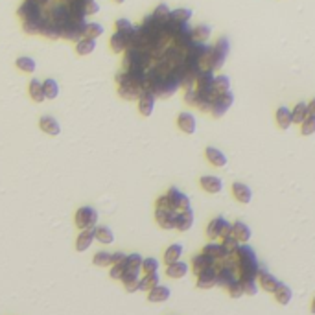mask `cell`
I'll return each mask as SVG.
<instances>
[{
	"instance_id": "cell-61",
	"label": "cell",
	"mask_w": 315,
	"mask_h": 315,
	"mask_svg": "<svg viewBox=\"0 0 315 315\" xmlns=\"http://www.w3.org/2000/svg\"><path fill=\"white\" fill-rule=\"evenodd\" d=\"M312 312L315 314V299H314V303H312Z\"/></svg>"
},
{
	"instance_id": "cell-24",
	"label": "cell",
	"mask_w": 315,
	"mask_h": 315,
	"mask_svg": "<svg viewBox=\"0 0 315 315\" xmlns=\"http://www.w3.org/2000/svg\"><path fill=\"white\" fill-rule=\"evenodd\" d=\"M111 48H113V52H116V54L127 50L129 48V35L127 33H122V32L113 33V37H111Z\"/></svg>"
},
{
	"instance_id": "cell-47",
	"label": "cell",
	"mask_w": 315,
	"mask_h": 315,
	"mask_svg": "<svg viewBox=\"0 0 315 315\" xmlns=\"http://www.w3.org/2000/svg\"><path fill=\"white\" fill-rule=\"evenodd\" d=\"M142 262H144V258L140 254H129L127 260H126V265H127V269L131 271H140L142 269Z\"/></svg>"
},
{
	"instance_id": "cell-35",
	"label": "cell",
	"mask_w": 315,
	"mask_h": 315,
	"mask_svg": "<svg viewBox=\"0 0 315 315\" xmlns=\"http://www.w3.org/2000/svg\"><path fill=\"white\" fill-rule=\"evenodd\" d=\"M94 232H96V240L98 242H102V244L105 245H109L115 242V234H113V231H111L109 227H105V225H100L94 229Z\"/></svg>"
},
{
	"instance_id": "cell-58",
	"label": "cell",
	"mask_w": 315,
	"mask_h": 315,
	"mask_svg": "<svg viewBox=\"0 0 315 315\" xmlns=\"http://www.w3.org/2000/svg\"><path fill=\"white\" fill-rule=\"evenodd\" d=\"M127 260V254H124V252H115L113 254V264H122Z\"/></svg>"
},
{
	"instance_id": "cell-22",
	"label": "cell",
	"mask_w": 315,
	"mask_h": 315,
	"mask_svg": "<svg viewBox=\"0 0 315 315\" xmlns=\"http://www.w3.org/2000/svg\"><path fill=\"white\" fill-rule=\"evenodd\" d=\"M232 193H234V197H236L240 203H244V205L251 203L252 199L251 188L247 187V185H244V183H234V185H232Z\"/></svg>"
},
{
	"instance_id": "cell-63",
	"label": "cell",
	"mask_w": 315,
	"mask_h": 315,
	"mask_svg": "<svg viewBox=\"0 0 315 315\" xmlns=\"http://www.w3.org/2000/svg\"><path fill=\"white\" fill-rule=\"evenodd\" d=\"M64 2H66V4H68V2H72V0H64Z\"/></svg>"
},
{
	"instance_id": "cell-21",
	"label": "cell",
	"mask_w": 315,
	"mask_h": 315,
	"mask_svg": "<svg viewBox=\"0 0 315 315\" xmlns=\"http://www.w3.org/2000/svg\"><path fill=\"white\" fill-rule=\"evenodd\" d=\"M138 273H140V271H131V269H126V273H124L122 282L129 293L140 290V278H138Z\"/></svg>"
},
{
	"instance_id": "cell-17",
	"label": "cell",
	"mask_w": 315,
	"mask_h": 315,
	"mask_svg": "<svg viewBox=\"0 0 315 315\" xmlns=\"http://www.w3.org/2000/svg\"><path fill=\"white\" fill-rule=\"evenodd\" d=\"M203 254H206V256L214 258L216 262H223V260H227V258L231 256L229 252L223 249V245L219 244H208L203 247Z\"/></svg>"
},
{
	"instance_id": "cell-41",
	"label": "cell",
	"mask_w": 315,
	"mask_h": 315,
	"mask_svg": "<svg viewBox=\"0 0 315 315\" xmlns=\"http://www.w3.org/2000/svg\"><path fill=\"white\" fill-rule=\"evenodd\" d=\"M43 87H45V94H46V98L48 100H56L58 98V94H59V85H58V81L56 79H46L45 83H43Z\"/></svg>"
},
{
	"instance_id": "cell-32",
	"label": "cell",
	"mask_w": 315,
	"mask_h": 315,
	"mask_svg": "<svg viewBox=\"0 0 315 315\" xmlns=\"http://www.w3.org/2000/svg\"><path fill=\"white\" fill-rule=\"evenodd\" d=\"M291 116H293V124H304L306 122V118H308V103H297L295 109L291 111Z\"/></svg>"
},
{
	"instance_id": "cell-56",
	"label": "cell",
	"mask_w": 315,
	"mask_h": 315,
	"mask_svg": "<svg viewBox=\"0 0 315 315\" xmlns=\"http://www.w3.org/2000/svg\"><path fill=\"white\" fill-rule=\"evenodd\" d=\"M100 11V6H98L96 0H89L85 2V15H96Z\"/></svg>"
},
{
	"instance_id": "cell-57",
	"label": "cell",
	"mask_w": 315,
	"mask_h": 315,
	"mask_svg": "<svg viewBox=\"0 0 315 315\" xmlns=\"http://www.w3.org/2000/svg\"><path fill=\"white\" fill-rule=\"evenodd\" d=\"M232 231H234V225H231L229 221H225V223H223V229H221V236H219V238H229V236H232Z\"/></svg>"
},
{
	"instance_id": "cell-46",
	"label": "cell",
	"mask_w": 315,
	"mask_h": 315,
	"mask_svg": "<svg viewBox=\"0 0 315 315\" xmlns=\"http://www.w3.org/2000/svg\"><path fill=\"white\" fill-rule=\"evenodd\" d=\"M190 19H192V9L179 7V9L172 11V20H175V22H188Z\"/></svg>"
},
{
	"instance_id": "cell-4",
	"label": "cell",
	"mask_w": 315,
	"mask_h": 315,
	"mask_svg": "<svg viewBox=\"0 0 315 315\" xmlns=\"http://www.w3.org/2000/svg\"><path fill=\"white\" fill-rule=\"evenodd\" d=\"M98 223V212L92 206H81L76 212V225L85 231V229H94Z\"/></svg>"
},
{
	"instance_id": "cell-51",
	"label": "cell",
	"mask_w": 315,
	"mask_h": 315,
	"mask_svg": "<svg viewBox=\"0 0 315 315\" xmlns=\"http://www.w3.org/2000/svg\"><path fill=\"white\" fill-rule=\"evenodd\" d=\"M227 290H229V295H231L232 299H240V297L245 293L244 286H242V282H240V278H238V280H234V282H232L231 286L227 288Z\"/></svg>"
},
{
	"instance_id": "cell-64",
	"label": "cell",
	"mask_w": 315,
	"mask_h": 315,
	"mask_svg": "<svg viewBox=\"0 0 315 315\" xmlns=\"http://www.w3.org/2000/svg\"><path fill=\"white\" fill-rule=\"evenodd\" d=\"M85 2H89V0H85Z\"/></svg>"
},
{
	"instance_id": "cell-11",
	"label": "cell",
	"mask_w": 315,
	"mask_h": 315,
	"mask_svg": "<svg viewBox=\"0 0 315 315\" xmlns=\"http://www.w3.org/2000/svg\"><path fill=\"white\" fill-rule=\"evenodd\" d=\"M216 284H218V265L197 275V288H201V290H210Z\"/></svg>"
},
{
	"instance_id": "cell-34",
	"label": "cell",
	"mask_w": 315,
	"mask_h": 315,
	"mask_svg": "<svg viewBox=\"0 0 315 315\" xmlns=\"http://www.w3.org/2000/svg\"><path fill=\"white\" fill-rule=\"evenodd\" d=\"M223 223H225V219L223 218H216L212 219L210 223H208V227H206V236L210 240H216L221 236V229H223Z\"/></svg>"
},
{
	"instance_id": "cell-5",
	"label": "cell",
	"mask_w": 315,
	"mask_h": 315,
	"mask_svg": "<svg viewBox=\"0 0 315 315\" xmlns=\"http://www.w3.org/2000/svg\"><path fill=\"white\" fill-rule=\"evenodd\" d=\"M85 26H87V20L77 22V20L70 19V22H66L64 26H61L63 39H66V41H76V43H77V41H81V39H83Z\"/></svg>"
},
{
	"instance_id": "cell-53",
	"label": "cell",
	"mask_w": 315,
	"mask_h": 315,
	"mask_svg": "<svg viewBox=\"0 0 315 315\" xmlns=\"http://www.w3.org/2000/svg\"><path fill=\"white\" fill-rule=\"evenodd\" d=\"M126 269H127L126 262H122V264H113V269H111V277L116 278V280H122Z\"/></svg>"
},
{
	"instance_id": "cell-59",
	"label": "cell",
	"mask_w": 315,
	"mask_h": 315,
	"mask_svg": "<svg viewBox=\"0 0 315 315\" xmlns=\"http://www.w3.org/2000/svg\"><path fill=\"white\" fill-rule=\"evenodd\" d=\"M308 115L314 116V118H315V98L308 103Z\"/></svg>"
},
{
	"instance_id": "cell-54",
	"label": "cell",
	"mask_w": 315,
	"mask_h": 315,
	"mask_svg": "<svg viewBox=\"0 0 315 315\" xmlns=\"http://www.w3.org/2000/svg\"><path fill=\"white\" fill-rule=\"evenodd\" d=\"M301 131H303L304 136L314 135V133H315V118H314V116H308V118H306V122L303 124Z\"/></svg>"
},
{
	"instance_id": "cell-42",
	"label": "cell",
	"mask_w": 315,
	"mask_h": 315,
	"mask_svg": "<svg viewBox=\"0 0 315 315\" xmlns=\"http://www.w3.org/2000/svg\"><path fill=\"white\" fill-rule=\"evenodd\" d=\"M17 68L26 72V74H33L35 68H37V64H35V61L32 58H19L17 59Z\"/></svg>"
},
{
	"instance_id": "cell-23",
	"label": "cell",
	"mask_w": 315,
	"mask_h": 315,
	"mask_svg": "<svg viewBox=\"0 0 315 315\" xmlns=\"http://www.w3.org/2000/svg\"><path fill=\"white\" fill-rule=\"evenodd\" d=\"M214 265H216V260L203 254V252L197 254V256H193V273H195V275H201L203 271L210 269Z\"/></svg>"
},
{
	"instance_id": "cell-52",
	"label": "cell",
	"mask_w": 315,
	"mask_h": 315,
	"mask_svg": "<svg viewBox=\"0 0 315 315\" xmlns=\"http://www.w3.org/2000/svg\"><path fill=\"white\" fill-rule=\"evenodd\" d=\"M142 269L146 271V275H148V273H157V269H159V260H157V258H146V260L142 262Z\"/></svg>"
},
{
	"instance_id": "cell-38",
	"label": "cell",
	"mask_w": 315,
	"mask_h": 315,
	"mask_svg": "<svg viewBox=\"0 0 315 315\" xmlns=\"http://www.w3.org/2000/svg\"><path fill=\"white\" fill-rule=\"evenodd\" d=\"M214 90L218 92V94H223V92H229L231 90V79L227 76H218L214 77Z\"/></svg>"
},
{
	"instance_id": "cell-9",
	"label": "cell",
	"mask_w": 315,
	"mask_h": 315,
	"mask_svg": "<svg viewBox=\"0 0 315 315\" xmlns=\"http://www.w3.org/2000/svg\"><path fill=\"white\" fill-rule=\"evenodd\" d=\"M19 17L22 20H32V19H43L45 17V13H43V7L37 6V4H33L32 0H26L24 4L19 7Z\"/></svg>"
},
{
	"instance_id": "cell-12",
	"label": "cell",
	"mask_w": 315,
	"mask_h": 315,
	"mask_svg": "<svg viewBox=\"0 0 315 315\" xmlns=\"http://www.w3.org/2000/svg\"><path fill=\"white\" fill-rule=\"evenodd\" d=\"M155 100H157V96H155L153 92H148V90H144V92H142V96L138 98V111H140L142 116L153 115Z\"/></svg>"
},
{
	"instance_id": "cell-48",
	"label": "cell",
	"mask_w": 315,
	"mask_h": 315,
	"mask_svg": "<svg viewBox=\"0 0 315 315\" xmlns=\"http://www.w3.org/2000/svg\"><path fill=\"white\" fill-rule=\"evenodd\" d=\"M153 15L159 20H162V22H168V20L172 19V11H170V7H168L166 4H159L157 9L153 11Z\"/></svg>"
},
{
	"instance_id": "cell-60",
	"label": "cell",
	"mask_w": 315,
	"mask_h": 315,
	"mask_svg": "<svg viewBox=\"0 0 315 315\" xmlns=\"http://www.w3.org/2000/svg\"><path fill=\"white\" fill-rule=\"evenodd\" d=\"M33 4H37V6H41V7H45L46 4H48V2H50V0H32Z\"/></svg>"
},
{
	"instance_id": "cell-33",
	"label": "cell",
	"mask_w": 315,
	"mask_h": 315,
	"mask_svg": "<svg viewBox=\"0 0 315 315\" xmlns=\"http://www.w3.org/2000/svg\"><path fill=\"white\" fill-rule=\"evenodd\" d=\"M94 48H96V39L83 37L81 41H77V45H76V52L79 56H89V54L94 52Z\"/></svg>"
},
{
	"instance_id": "cell-55",
	"label": "cell",
	"mask_w": 315,
	"mask_h": 315,
	"mask_svg": "<svg viewBox=\"0 0 315 315\" xmlns=\"http://www.w3.org/2000/svg\"><path fill=\"white\" fill-rule=\"evenodd\" d=\"M185 100H187V103L197 107V103H199V92H197L195 89H188L187 94H185Z\"/></svg>"
},
{
	"instance_id": "cell-26",
	"label": "cell",
	"mask_w": 315,
	"mask_h": 315,
	"mask_svg": "<svg viewBox=\"0 0 315 315\" xmlns=\"http://www.w3.org/2000/svg\"><path fill=\"white\" fill-rule=\"evenodd\" d=\"M170 295H172V291L168 290L166 286H155L153 290L149 291L148 301L149 303H164L170 299Z\"/></svg>"
},
{
	"instance_id": "cell-28",
	"label": "cell",
	"mask_w": 315,
	"mask_h": 315,
	"mask_svg": "<svg viewBox=\"0 0 315 315\" xmlns=\"http://www.w3.org/2000/svg\"><path fill=\"white\" fill-rule=\"evenodd\" d=\"M291 297H293V291H291L290 286H286V284H278V288L275 290V299H277L278 304H282V306H286V304L291 303Z\"/></svg>"
},
{
	"instance_id": "cell-1",
	"label": "cell",
	"mask_w": 315,
	"mask_h": 315,
	"mask_svg": "<svg viewBox=\"0 0 315 315\" xmlns=\"http://www.w3.org/2000/svg\"><path fill=\"white\" fill-rule=\"evenodd\" d=\"M232 256H234L236 264H238L240 278L242 277L256 278L258 277V273H260V265H258L256 254H254V249H252L251 245H240Z\"/></svg>"
},
{
	"instance_id": "cell-10",
	"label": "cell",
	"mask_w": 315,
	"mask_h": 315,
	"mask_svg": "<svg viewBox=\"0 0 315 315\" xmlns=\"http://www.w3.org/2000/svg\"><path fill=\"white\" fill-rule=\"evenodd\" d=\"M168 199L172 201V205L177 212H183V210H188L190 208V197L185 195L183 192H179L177 188H170V192L166 193Z\"/></svg>"
},
{
	"instance_id": "cell-6",
	"label": "cell",
	"mask_w": 315,
	"mask_h": 315,
	"mask_svg": "<svg viewBox=\"0 0 315 315\" xmlns=\"http://www.w3.org/2000/svg\"><path fill=\"white\" fill-rule=\"evenodd\" d=\"M232 103H234V94H232L231 90H229V92H223V94H219L218 100L214 102L210 113H212L214 118H221V116L232 107Z\"/></svg>"
},
{
	"instance_id": "cell-8",
	"label": "cell",
	"mask_w": 315,
	"mask_h": 315,
	"mask_svg": "<svg viewBox=\"0 0 315 315\" xmlns=\"http://www.w3.org/2000/svg\"><path fill=\"white\" fill-rule=\"evenodd\" d=\"M48 19L59 26H64L66 22H70L72 15H70L68 4H58V6H54L50 9V13H48Z\"/></svg>"
},
{
	"instance_id": "cell-18",
	"label": "cell",
	"mask_w": 315,
	"mask_h": 315,
	"mask_svg": "<svg viewBox=\"0 0 315 315\" xmlns=\"http://www.w3.org/2000/svg\"><path fill=\"white\" fill-rule=\"evenodd\" d=\"M94 229H96V227H94ZM94 229H85V231H81V234L77 236L76 249L79 252L87 251L90 245H92V242H94V238H96V232H94Z\"/></svg>"
},
{
	"instance_id": "cell-62",
	"label": "cell",
	"mask_w": 315,
	"mask_h": 315,
	"mask_svg": "<svg viewBox=\"0 0 315 315\" xmlns=\"http://www.w3.org/2000/svg\"><path fill=\"white\" fill-rule=\"evenodd\" d=\"M115 2H116V4H122L124 0H115Z\"/></svg>"
},
{
	"instance_id": "cell-36",
	"label": "cell",
	"mask_w": 315,
	"mask_h": 315,
	"mask_svg": "<svg viewBox=\"0 0 315 315\" xmlns=\"http://www.w3.org/2000/svg\"><path fill=\"white\" fill-rule=\"evenodd\" d=\"M181 254H183V245H179V244L170 245L166 249V252H164V262H166L168 265L174 264V262H177L181 258Z\"/></svg>"
},
{
	"instance_id": "cell-14",
	"label": "cell",
	"mask_w": 315,
	"mask_h": 315,
	"mask_svg": "<svg viewBox=\"0 0 315 315\" xmlns=\"http://www.w3.org/2000/svg\"><path fill=\"white\" fill-rule=\"evenodd\" d=\"M193 225V210L188 208V210H183V212L177 214V219H175V229L181 232L190 231Z\"/></svg>"
},
{
	"instance_id": "cell-19",
	"label": "cell",
	"mask_w": 315,
	"mask_h": 315,
	"mask_svg": "<svg viewBox=\"0 0 315 315\" xmlns=\"http://www.w3.org/2000/svg\"><path fill=\"white\" fill-rule=\"evenodd\" d=\"M39 127L52 136H58L61 133V126H59L58 118H54V116H43L39 120Z\"/></svg>"
},
{
	"instance_id": "cell-40",
	"label": "cell",
	"mask_w": 315,
	"mask_h": 315,
	"mask_svg": "<svg viewBox=\"0 0 315 315\" xmlns=\"http://www.w3.org/2000/svg\"><path fill=\"white\" fill-rule=\"evenodd\" d=\"M43 20H45V17H43V19L24 20L22 28H24L26 33H30V35H37V33H41V26H43Z\"/></svg>"
},
{
	"instance_id": "cell-27",
	"label": "cell",
	"mask_w": 315,
	"mask_h": 315,
	"mask_svg": "<svg viewBox=\"0 0 315 315\" xmlns=\"http://www.w3.org/2000/svg\"><path fill=\"white\" fill-rule=\"evenodd\" d=\"M30 96H32V100L35 103H43L46 100L45 87H43V83L39 79H32L30 81Z\"/></svg>"
},
{
	"instance_id": "cell-49",
	"label": "cell",
	"mask_w": 315,
	"mask_h": 315,
	"mask_svg": "<svg viewBox=\"0 0 315 315\" xmlns=\"http://www.w3.org/2000/svg\"><path fill=\"white\" fill-rule=\"evenodd\" d=\"M116 32L127 33L129 37H131V33L135 32V26L131 24L127 19H118V20H116Z\"/></svg>"
},
{
	"instance_id": "cell-2",
	"label": "cell",
	"mask_w": 315,
	"mask_h": 315,
	"mask_svg": "<svg viewBox=\"0 0 315 315\" xmlns=\"http://www.w3.org/2000/svg\"><path fill=\"white\" fill-rule=\"evenodd\" d=\"M179 87H181V83L177 81V77H174V76L159 77V81H157V83H155V87H153V94L157 98L166 100V98L174 96Z\"/></svg>"
},
{
	"instance_id": "cell-16",
	"label": "cell",
	"mask_w": 315,
	"mask_h": 315,
	"mask_svg": "<svg viewBox=\"0 0 315 315\" xmlns=\"http://www.w3.org/2000/svg\"><path fill=\"white\" fill-rule=\"evenodd\" d=\"M201 187L208 193H219L223 190V181L216 175H205V177H201Z\"/></svg>"
},
{
	"instance_id": "cell-44",
	"label": "cell",
	"mask_w": 315,
	"mask_h": 315,
	"mask_svg": "<svg viewBox=\"0 0 315 315\" xmlns=\"http://www.w3.org/2000/svg\"><path fill=\"white\" fill-rule=\"evenodd\" d=\"M240 282L244 286V291L247 295H256L258 293V284H256V278H251V277H242L240 278Z\"/></svg>"
},
{
	"instance_id": "cell-15",
	"label": "cell",
	"mask_w": 315,
	"mask_h": 315,
	"mask_svg": "<svg viewBox=\"0 0 315 315\" xmlns=\"http://www.w3.org/2000/svg\"><path fill=\"white\" fill-rule=\"evenodd\" d=\"M41 35L46 37V39H61L63 37V33H61V26L56 24V22H52L48 17H45L43 26H41Z\"/></svg>"
},
{
	"instance_id": "cell-31",
	"label": "cell",
	"mask_w": 315,
	"mask_h": 315,
	"mask_svg": "<svg viewBox=\"0 0 315 315\" xmlns=\"http://www.w3.org/2000/svg\"><path fill=\"white\" fill-rule=\"evenodd\" d=\"M187 273H188V265L185 264V262H179V260L174 262V264H170L166 269V275L172 278H183Z\"/></svg>"
},
{
	"instance_id": "cell-29",
	"label": "cell",
	"mask_w": 315,
	"mask_h": 315,
	"mask_svg": "<svg viewBox=\"0 0 315 315\" xmlns=\"http://www.w3.org/2000/svg\"><path fill=\"white\" fill-rule=\"evenodd\" d=\"M277 122L280 129H290L291 124H293V116H291V111L288 107H278L277 111Z\"/></svg>"
},
{
	"instance_id": "cell-39",
	"label": "cell",
	"mask_w": 315,
	"mask_h": 315,
	"mask_svg": "<svg viewBox=\"0 0 315 315\" xmlns=\"http://www.w3.org/2000/svg\"><path fill=\"white\" fill-rule=\"evenodd\" d=\"M103 33V26L98 24V22H87V26H85V32H83V37L87 39H96L100 37Z\"/></svg>"
},
{
	"instance_id": "cell-20",
	"label": "cell",
	"mask_w": 315,
	"mask_h": 315,
	"mask_svg": "<svg viewBox=\"0 0 315 315\" xmlns=\"http://www.w3.org/2000/svg\"><path fill=\"white\" fill-rule=\"evenodd\" d=\"M258 280H260V286L264 288L267 293H275V290L278 288V278L273 277L271 273H267V271L260 269V273H258Z\"/></svg>"
},
{
	"instance_id": "cell-30",
	"label": "cell",
	"mask_w": 315,
	"mask_h": 315,
	"mask_svg": "<svg viewBox=\"0 0 315 315\" xmlns=\"http://www.w3.org/2000/svg\"><path fill=\"white\" fill-rule=\"evenodd\" d=\"M232 236L238 240V242L245 244V242H249V240H251V229L245 225V223L238 221V223H234V231H232Z\"/></svg>"
},
{
	"instance_id": "cell-43",
	"label": "cell",
	"mask_w": 315,
	"mask_h": 315,
	"mask_svg": "<svg viewBox=\"0 0 315 315\" xmlns=\"http://www.w3.org/2000/svg\"><path fill=\"white\" fill-rule=\"evenodd\" d=\"M192 37H193V41L205 43L206 39L210 37V28H208L206 24H199L197 28H193L192 30Z\"/></svg>"
},
{
	"instance_id": "cell-25",
	"label": "cell",
	"mask_w": 315,
	"mask_h": 315,
	"mask_svg": "<svg viewBox=\"0 0 315 315\" xmlns=\"http://www.w3.org/2000/svg\"><path fill=\"white\" fill-rule=\"evenodd\" d=\"M206 159L216 168H223L227 164V157L223 155V151H219L218 148H212V146L206 148Z\"/></svg>"
},
{
	"instance_id": "cell-13",
	"label": "cell",
	"mask_w": 315,
	"mask_h": 315,
	"mask_svg": "<svg viewBox=\"0 0 315 315\" xmlns=\"http://www.w3.org/2000/svg\"><path fill=\"white\" fill-rule=\"evenodd\" d=\"M177 126L183 133H187V135H193L195 133V116L192 113H181L177 116Z\"/></svg>"
},
{
	"instance_id": "cell-7",
	"label": "cell",
	"mask_w": 315,
	"mask_h": 315,
	"mask_svg": "<svg viewBox=\"0 0 315 315\" xmlns=\"http://www.w3.org/2000/svg\"><path fill=\"white\" fill-rule=\"evenodd\" d=\"M177 210L174 208H157L155 210V218H157V223L162 227V229H175V219H177Z\"/></svg>"
},
{
	"instance_id": "cell-3",
	"label": "cell",
	"mask_w": 315,
	"mask_h": 315,
	"mask_svg": "<svg viewBox=\"0 0 315 315\" xmlns=\"http://www.w3.org/2000/svg\"><path fill=\"white\" fill-rule=\"evenodd\" d=\"M227 54H229V41L225 37H221L214 46L210 61H208V70H219L225 63Z\"/></svg>"
},
{
	"instance_id": "cell-45",
	"label": "cell",
	"mask_w": 315,
	"mask_h": 315,
	"mask_svg": "<svg viewBox=\"0 0 315 315\" xmlns=\"http://www.w3.org/2000/svg\"><path fill=\"white\" fill-rule=\"evenodd\" d=\"M113 264V254L107 251H100L94 254V265L98 267H107V265Z\"/></svg>"
},
{
	"instance_id": "cell-37",
	"label": "cell",
	"mask_w": 315,
	"mask_h": 315,
	"mask_svg": "<svg viewBox=\"0 0 315 315\" xmlns=\"http://www.w3.org/2000/svg\"><path fill=\"white\" fill-rule=\"evenodd\" d=\"M159 275L157 273H148L144 278H140V290L142 291H151L155 286H159Z\"/></svg>"
},
{
	"instance_id": "cell-50",
	"label": "cell",
	"mask_w": 315,
	"mask_h": 315,
	"mask_svg": "<svg viewBox=\"0 0 315 315\" xmlns=\"http://www.w3.org/2000/svg\"><path fill=\"white\" fill-rule=\"evenodd\" d=\"M221 245H223V249H225L229 254H234V252H236V249L240 247V242L234 238V236H229V238H223V244H221Z\"/></svg>"
}]
</instances>
